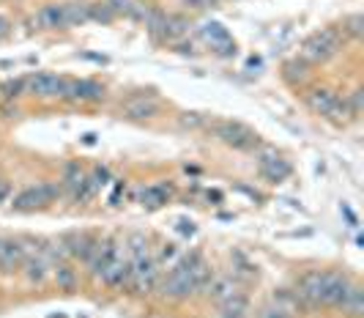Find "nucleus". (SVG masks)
I'll list each match as a JSON object with an SVG mask.
<instances>
[{"instance_id": "obj_9", "label": "nucleus", "mask_w": 364, "mask_h": 318, "mask_svg": "<svg viewBox=\"0 0 364 318\" xmlns=\"http://www.w3.org/2000/svg\"><path fill=\"white\" fill-rule=\"evenodd\" d=\"M63 99H69V102H101L104 85L93 83V80H66Z\"/></svg>"}, {"instance_id": "obj_6", "label": "nucleus", "mask_w": 364, "mask_h": 318, "mask_svg": "<svg viewBox=\"0 0 364 318\" xmlns=\"http://www.w3.org/2000/svg\"><path fill=\"white\" fill-rule=\"evenodd\" d=\"M61 195V190L55 187V184H39V187H28V190H22L17 198H14V209L17 212H36V209H44V206H50L55 198Z\"/></svg>"}, {"instance_id": "obj_3", "label": "nucleus", "mask_w": 364, "mask_h": 318, "mask_svg": "<svg viewBox=\"0 0 364 318\" xmlns=\"http://www.w3.org/2000/svg\"><path fill=\"white\" fill-rule=\"evenodd\" d=\"M157 283H159V263L151 258V255H137L135 261H132V277H129V285H132V291L135 294H151V291H157Z\"/></svg>"}, {"instance_id": "obj_2", "label": "nucleus", "mask_w": 364, "mask_h": 318, "mask_svg": "<svg viewBox=\"0 0 364 318\" xmlns=\"http://www.w3.org/2000/svg\"><path fill=\"white\" fill-rule=\"evenodd\" d=\"M340 47H343V33L337 28H326V30H318L304 39L299 58L304 64H324L340 52Z\"/></svg>"}, {"instance_id": "obj_43", "label": "nucleus", "mask_w": 364, "mask_h": 318, "mask_svg": "<svg viewBox=\"0 0 364 318\" xmlns=\"http://www.w3.org/2000/svg\"><path fill=\"white\" fill-rule=\"evenodd\" d=\"M343 214H345V217H348V222H351V225H353V228H356V222H359V220H356V214L351 212V209H348V206H343Z\"/></svg>"}, {"instance_id": "obj_38", "label": "nucleus", "mask_w": 364, "mask_h": 318, "mask_svg": "<svg viewBox=\"0 0 364 318\" xmlns=\"http://www.w3.org/2000/svg\"><path fill=\"white\" fill-rule=\"evenodd\" d=\"M8 33H11V20H8L6 14H0V42H3Z\"/></svg>"}, {"instance_id": "obj_23", "label": "nucleus", "mask_w": 364, "mask_h": 318, "mask_svg": "<svg viewBox=\"0 0 364 318\" xmlns=\"http://www.w3.org/2000/svg\"><path fill=\"white\" fill-rule=\"evenodd\" d=\"M63 14H66V28H77L88 22V3H66L63 6Z\"/></svg>"}, {"instance_id": "obj_22", "label": "nucleus", "mask_w": 364, "mask_h": 318, "mask_svg": "<svg viewBox=\"0 0 364 318\" xmlns=\"http://www.w3.org/2000/svg\"><path fill=\"white\" fill-rule=\"evenodd\" d=\"M164 20H167V14H164L162 8H148L145 28H148V33H151L157 42H164Z\"/></svg>"}, {"instance_id": "obj_28", "label": "nucleus", "mask_w": 364, "mask_h": 318, "mask_svg": "<svg viewBox=\"0 0 364 318\" xmlns=\"http://www.w3.org/2000/svg\"><path fill=\"white\" fill-rule=\"evenodd\" d=\"M55 283H58V288H63V291H74V285H77V272H74L72 266L61 263V266H55Z\"/></svg>"}, {"instance_id": "obj_21", "label": "nucleus", "mask_w": 364, "mask_h": 318, "mask_svg": "<svg viewBox=\"0 0 364 318\" xmlns=\"http://www.w3.org/2000/svg\"><path fill=\"white\" fill-rule=\"evenodd\" d=\"M274 307H277V310H283L285 316L299 313V310H307L302 297H299L296 291H288V288H283V291H277V294H274Z\"/></svg>"}, {"instance_id": "obj_29", "label": "nucleus", "mask_w": 364, "mask_h": 318, "mask_svg": "<svg viewBox=\"0 0 364 318\" xmlns=\"http://www.w3.org/2000/svg\"><path fill=\"white\" fill-rule=\"evenodd\" d=\"M364 33V17L362 14H351L343 22V39H359Z\"/></svg>"}, {"instance_id": "obj_14", "label": "nucleus", "mask_w": 364, "mask_h": 318, "mask_svg": "<svg viewBox=\"0 0 364 318\" xmlns=\"http://www.w3.org/2000/svg\"><path fill=\"white\" fill-rule=\"evenodd\" d=\"M337 307H340L343 316H348V318H364V288L362 285H359V283H351Z\"/></svg>"}, {"instance_id": "obj_32", "label": "nucleus", "mask_w": 364, "mask_h": 318, "mask_svg": "<svg viewBox=\"0 0 364 318\" xmlns=\"http://www.w3.org/2000/svg\"><path fill=\"white\" fill-rule=\"evenodd\" d=\"M285 77H288L290 83H296V77L302 80L304 77V61H290V64H285Z\"/></svg>"}, {"instance_id": "obj_37", "label": "nucleus", "mask_w": 364, "mask_h": 318, "mask_svg": "<svg viewBox=\"0 0 364 318\" xmlns=\"http://www.w3.org/2000/svg\"><path fill=\"white\" fill-rule=\"evenodd\" d=\"M176 258H178V250H176V244H164V247H162V261H170V263H173Z\"/></svg>"}, {"instance_id": "obj_33", "label": "nucleus", "mask_w": 364, "mask_h": 318, "mask_svg": "<svg viewBox=\"0 0 364 318\" xmlns=\"http://www.w3.org/2000/svg\"><path fill=\"white\" fill-rule=\"evenodd\" d=\"M129 247H132L135 258H137V255H145V253H148V244H145V236H142V234L129 236Z\"/></svg>"}, {"instance_id": "obj_7", "label": "nucleus", "mask_w": 364, "mask_h": 318, "mask_svg": "<svg viewBox=\"0 0 364 318\" xmlns=\"http://www.w3.org/2000/svg\"><path fill=\"white\" fill-rule=\"evenodd\" d=\"M63 88H66V77L58 74H30L25 77V93L36 96V99H63Z\"/></svg>"}, {"instance_id": "obj_35", "label": "nucleus", "mask_w": 364, "mask_h": 318, "mask_svg": "<svg viewBox=\"0 0 364 318\" xmlns=\"http://www.w3.org/2000/svg\"><path fill=\"white\" fill-rule=\"evenodd\" d=\"M104 3H107V6H110V8L115 11V17H118V14H126V17H129V8H132V0H104Z\"/></svg>"}, {"instance_id": "obj_19", "label": "nucleus", "mask_w": 364, "mask_h": 318, "mask_svg": "<svg viewBox=\"0 0 364 318\" xmlns=\"http://www.w3.org/2000/svg\"><path fill=\"white\" fill-rule=\"evenodd\" d=\"M170 195H173V187L157 184V187H142L137 200H140L145 209H159V206H164L170 200Z\"/></svg>"}, {"instance_id": "obj_45", "label": "nucleus", "mask_w": 364, "mask_h": 318, "mask_svg": "<svg viewBox=\"0 0 364 318\" xmlns=\"http://www.w3.org/2000/svg\"><path fill=\"white\" fill-rule=\"evenodd\" d=\"M222 318H227V316H222Z\"/></svg>"}, {"instance_id": "obj_40", "label": "nucleus", "mask_w": 364, "mask_h": 318, "mask_svg": "<svg viewBox=\"0 0 364 318\" xmlns=\"http://www.w3.org/2000/svg\"><path fill=\"white\" fill-rule=\"evenodd\" d=\"M8 195H11V184H8V181H3V178H0V206H3V203H6V200H8Z\"/></svg>"}, {"instance_id": "obj_34", "label": "nucleus", "mask_w": 364, "mask_h": 318, "mask_svg": "<svg viewBox=\"0 0 364 318\" xmlns=\"http://www.w3.org/2000/svg\"><path fill=\"white\" fill-rule=\"evenodd\" d=\"M107 181H110V173H107V170H104V168H96V170H93V176L88 178V184L93 187V192L99 190V187H104Z\"/></svg>"}, {"instance_id": "obj_36", "label": "nucleus", "mask_w": 364, "mask_h": 318, "mask_svg": "<svg viewBox=\"0 0 364 318\" xmlns=\"http://www.w3.org/2000/svg\"><path fill=\"white\" fill-rule=\"evenodd\" d=\"M183 6H189V8H211L217 0H181Z\"/></svg>"}, {"instance_id": "obj_16", "label": "nucleus", "mask_w": 364, "mask_h": 318, "mask_svg": "<svg viewBox=\"0 0 364 318\" xmlns=\"http://www.w3.org/2000/svg\"><path fill=\"white\" fill-rule=\"evenodd\" d=\"M123 113L132 118V121H145V118H154L159 113V105L151 99V96H135L123 105Z\"/></svg>"}, {"instance_id": "obj_10", "label": "nucleus", "mask_w": 364, "mask_h": 318, "mask_svg": "<svg viewBox=\"0 0 364 318\" xmlns=\"http://www.w3.org/2000/svg\"><path fill=\"white\" fill-rule=\"evenodd\" d=\"M203 39L211 44L220 55H236V42L230 39V33H227V28H222L220 22H205L200 28Z\"/></svg>"}, {"instance_id": "obj_20", "label": "nucleus", "mask_w": 364, "mask_h": 318, "mask_svg": "<svg viewBox=\"0 0 364 318\" xmlns=\"http://www.w3.org/2000/svg\"><path fill=\"white\" fill-rule=\"evenodd\" d=\"M39 25L47 30H66V14H63V6L58 3H50L39 11Z\"/></svg>"}, {"instance_id": "obj_26", "label": "nucleus", "mask_w": 364, "mask_h": 318, "mask_svg": "<svg viewBox=\"0 0 364 318\" xmlns=\"http://www.w3.org/2000/svg\"><path fill=\"white\" fill-rule=\"evenodd\" d=\"M220 307H222V316L244 318V313H246V297H244V294H236V297L220 302Z\"/></svg>"}, {"instance_id": "obj_27", "label": "nucleus", "mask_w": 364, "mask_h": 318, "mask_svg": "<svg viewBox=\"0 0 364 318\" xmlns=\"http://www.w3.org/2000/svg\"><path fill=\"white\" fill-rule=\"evenodd\" d=\"M88 20L93 22H101V25H110V22L115 20V11L101 0V3H91L88 6Z\"/></svg>"}, {"instance_id": "obj_25", "label": "nucleus", "mask_w": 364, "mask_h": 318, "mask_svg": "<svg viewBox=\"0 0 364 318\" xmlns=\"http://www.w3.org/2000/svg\"><path fill=\"white\" fill-rule=\"evenodd\" d=\"M22 266H25V275L30 283H44V277H47V261L44 258H25Z\"/></svg>"}, {"instance_id": "obj_15", "label": "nucleus", "mask_w": 364, "mask_h": 318, "mask_svg": "<svg viewBox=\"0 0 364 318\" xmlns=\"http://www.w3.org/2000/svg\"><path fill=\"white\" fill-rule=\"evenodd\" d=\"M337 99H340V96H337L334 91H329V88H312V91L307 93V105H309V110L318 113V115H324V118H329V113L334 110Z\"/></svg>"}, {"instance_id": "obj_41", "label": "nucleus", "mask_w": 364, "mask_h": 318, "mask_svg": "<svg viewBox=\"0 0 364 318\" xmlns=\"http://www.w3.org/2000/svg\"><path fill=\"white\" fill-rule=\"evenodd\" d=\"M181 124H183V127H198V124H200V115H195V113H186V115L181 118Z\"/></svg>"}, {"instance_id": "obj_11", "label": "nucleus", "mask_w": 364, "mask_h": 318, "mask_svg": "<svg viewBox=\"0 0 364 318\" xmlns=\"http://www.w3.org/2000/svg\"><path fill=\"white\" fill-rule=\"evenodd\" d=\"M129 277H132V263L115 255V258L104 266V272L99 275V280L104 285H110V288H123V285H129Z\"/></svg>"}, {"instance_id": "obj_31", "label": "nucleus", "mask_w": 364, "mask_h": 318, "mask_svg": "<svg viewBox=\"0 0 364 318\" xmlns=\"http://www.w3.org/2000/svg\"><path fill=\"white\" fill-rule=\"evenodd\" d=\"M348 107H351L353 118H356V115H362V110H364V91H362V88H356V91L351 93V99H348Z\"/></svg>"}, {"instance_id": "obj_18", "label": "nucleus", "mask_w": 364, "mask_h": 318, "mask_svg": "<svg viewBox=\"0 0 364 318\" xmlns=\"http://www.w3.org/2000/svg\"><path fill=\"white\" fill-rule=\"evenodd\" d=\"M118 255V247H115V242H104V244H96V250H93V255L88 258V263H91V275L99 277L101 272H104V266L113 261Z\"/></svg>"}, {"instance_id": "obj_17", "label": "nucleus", "mask_w": 364, "mask_h": 318, "mask_svg": "<svg viewBox=\"0 0 364 318\" xmlns=\"http://www.w3.org/2000/svg\"><path fill=\"white\" fill-rule=\"evenodd\" d=\"M205 294L214 299V302H224V299L236 297L241 291H239V285H236L233 277H211V283L205 285Z\"/></svg>"}, {"instance_id": "obj_42", "label": "nucleus", "mask_w": 364, "mask_h": 318, "mask_svg": "<svg viewBox=\"0 0 364 318\" xmlns=\"http://www.w3.org/2000/svg\"><path fill=\"white\" fill-rule=\"evenodd\" d=\"M263 318H290V316H285L283 310H277V307H268V310H263Z\"/></svg>"}, {"instance_id": "obj_30", "label": "nucleus", "mask_w": 364, "mask_h": 318, "mask_svg": "<svg viewBox=\"0 0 364 318\" xmlns=\"http://www.w3.org/2000/svg\"><path fill=\"white\" fill-rule=\"evenodd\" d=\"M22 93H25V77H20V80H8V83L0 85V96H3V99H17Z\"/></svg>"}, {"instance_id": "obj_44", "label": "nucleus", "mask_w": 364, "mask_h": 318, "mask_svg": "<svg viewBox=\"0 0 364 318\" xmlns=\"http://www.w3.org/2000/svg\"><path fill=\"white\" fill-rule=\"evenodd\" d=\"M82 140H85V143H88V146H91V143H96V135H93V132H88V135H85V137H82Z\"/></svg>"}, {"instance_id": "obj_13", "label": "nucleus", "mask_w": 364, "mask_h": 318, "mask_svg": "<svg viewBox=\"0 0 364 318\" xmlns=\"http://www.w3.org/2000/svg\"><path fill=\"white\" fill-rule=\"evenodd\" d=\"M96 239L88 234H69L63 239V247H66V253L72 255V258H80V261H88L93 250H96Z\"/></svg>"}, {"instance_id": "obj_8", "label": "nucleus", "mask_w": 364, "mask_h": 318, "mask_svg": "<svg viewBox=\"0 0 364 318\" xmlns=\"http://www.w3.org/2000/svg\"><path fill=\"white\" fill-rule=\"evenodd\" d=\"M258 168H261V173H263L271 184H280V181H285V178L290 176V162L283 159L274 149L261 151V157H258Z\"/></svg>"}, {"instance_id": "obj_1", "label": "nucleus", "mask_w": 364, "mask_h": 318, "mask_svg": "<svg viewBox=\"0 0 364 318\" xmlns=\"http://www.w3.org/2000/svg\"><path fill=\"white\" fill-rule=\"evenodd\" d=\"M351 280L348 275L340 272H309L302 277L296 294L302 297L304 307L312 310V307H337L340 299L345 297Z\"/></svg>"}, {"instance_id": "obj_5", "label": "nucleus", "mask_w": 364, "mask_h": 318, "mask_svg": "<svg viewBox=\"0 0 364 318\" xmlns=\"http://www.w3.org/2000/svg\"><path fill=\"white\" fill-rule=\"evenodd\" d=\"M214 135L222 140L224 146H230V149H236V151H252L261 143L258 135L249 127L239 124V121H220V124L214 127Z\"/></svg>"}, {"instance_id": "obj_4", "label": "nucleus", "mask_w": 364, "mask_h": 318, "mask_svg": "<svg viewBox=\"0 0 364 318\" xmlns=\"http://www.w3.org/2000/svg\"><path fill=\"white\" fill-rule=\"evenodd\" d=\"M157 291L162 294L164 299H173V302H178V299H189L195 294V285H192V277L186 272V266H183V261H178L164 280L157 283Z\"/></svg>"}, {"instance_id": "obj_24", "label": "nucleus", "mask_w": 364, "mask_h": 318, "mask_svg": "<svg viewBox=\"0 0 364 318\" xmlns=\"http://www.w3.org/2000/svg\"><path fill=\"white\" fill-rule=\"evenodd\" d=\"M186 28H189V22L183 20V17L167 14V20H164V42H176V39H181L183 33H186Z\"/></svg>"}, {"instance_id": "obj_12", "label": "nucleus", "mask_w": 364, "mask_h": 318, "mask_svg": "<svg viewBox=\"0 0 364 318\" xmlns=\"http://www.w3.org/2000/svg\"><path fill=\"white\" fill-rule=\"evenodd\" d=\"M25 261V247L14 239H0V272H14Z\"/></svg>"}, {"instance_id": "obj_39", "label": "nucleus", "mask_w": 364, "mask_h": 318, "mask_svg": "<svg viewBox=\"0 0 364 318\" xmlns=\"http://www.w3.org/2000/svg\"><path fill=\"white\" fill-rule=\"evenodd\" d=\"M178 231L186 236H192L195 234V222H192V220H178Z\"/></svg>"}]
</instances>
